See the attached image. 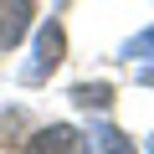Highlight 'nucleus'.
Masks as SVG:
<instances>
[{"label":"nucleus","mask_w":154,"mask_h":154,"mask_svg":"<svg viewBox=\"0 0 154 154\" xmlns=\"http://www.w3.org/2000/svg\"><path fill=\"white\" fill-rule=\"evenodd\" d=\"M144 82H154V72H149V77H144Z\"/></svg>","instance_id":"0eeeda50"},{"label":"nucleus","mask_w":154,"mask_h":154,"mask_svg":"<svg viewBox=\"0 0 154 154\" xmlns=\"http://www.w3.org/2000/svg\"><path fill=\"white\" fill-rule=\"evenodd\" d=\"M93 139H98V149H103V154H134V139H123L118 128H98Z\"/></svg>","instance_id":"20e7f679"},{"label":"nucleus","mask_w":154,"mask_h":154,"mask_svg":"<svg viewBox=\"0 0 154 154\" xmlns=\"http://www.w3.org/2000/svg\"><path fill=\"white\" fill-rule=\"evenodd\" d=\"M149 149H154V144H149Z\"/></svg>","instance_id":"6e6552de"},{"label":"nucleus","mask_w":154,"mask_h":154,"mask_svg":"<svg viewBox=\"0 0 154 154\" xmlns=\"http://www.w3.org/2000/svg\"><path fill=\"white\" fill-rule=\"evenodd\" d=\"M154 51V31H144L139 41H128V57H149Z\"/></svg>","instance_id":"423d86ee"},{"label":"nucleus","mask_w":154,"mask_h":154,"mask_svg":"<svg viewBox=\"0 0 154 154\" xmlns=\"http://www.w3.org/2000/svg\"><path fill=\"white\" fill-rule=\"evenodd\" d=\"M57 62H62V26H46L41 41H36V67H31V77H41V72L57 67Z\"/></svg>","instance_id":"7ed1b4c3"},{"label":"nucleus","mask_w":154,"mask_h":154,"mask_svg":"<svg viewBox=\"0 0 154 154\" xmlns=\"http://www.w3.org/2000/svg\"><path fill=\"white\" fill-rule=\"evenodd\" d=\"M31 31V0H0V51L21 46Z\"/></svg>","instance_id":"f03ea898"},{"label":"nucleus","mask_w":154,"mask_h":154,"mask_svg":"<svg viewBox=\"0 0 154 154\" xmlns=\"http://www.w3.org/2000/svg\"><path fill=\"white\" fill-rule=\"evenodd\" d=\"M77 103H82V108H103L108 103V88H77Z\"/></svg>","instance_id":"39448f33"},{"label":"nucleus","mask_w":154,"mask_h":154,"mask_svg":"<svg viewBox=\"0 0 154 154\" xmlns=\"http://www.w3.org/2000/svg\"><path fill=\"white\" fill-rule=\"evenodd\" d=\"M26 154H88V139L72 123H46V128H36V139L26 144Z\"/></svg>","instance_id":"f257e3e1"}]
</instances>
